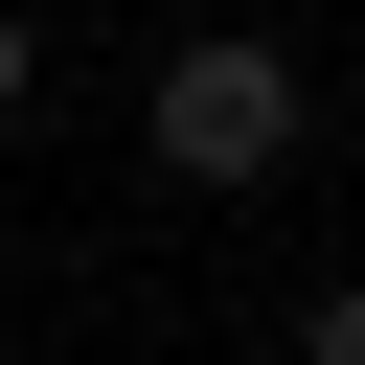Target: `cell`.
Wrapping results in <instances>:
<instances>
[{
  "label": "cell",
  "mask_w": 365,
  "mask_h": 365,
  "mask_svg": "<svg viewBox=\"0 0 365 365\" xmlns=\"http://www.w3.org/2000/svg\"><path fill=\"white\" fill-rule=\"evenodd\" d=\"M23 91H46V23H23V0H0V114H23Z\"/></svg>",
  "instance_id": "cell-3"
},
{
  "label": "cell",
  "mask_w": 365,
  "mask_h": 365,
  "mask_svg": "<svg viewBox=\"0 0 365 365\" xmlns=\"http://www.w3.org/2000/svg\"><path fill=\"white\" fill-rule=\"evenodd\" d=\"M297 365H365V274H342V297H297Z\"/></svg>",
  "instance_id": "cell-2"
},
{
  "label": "cell",
  "mask_w": 365,
  "mask_h": 365,
  "mask_svg": "<svg viewBox=\"0 0 365 365\" xmlns=\"http://www.w3.org/2000/svg\"><path fill=\"white\" fill-rule=\"evenodd\" d=\"M137 137H160V182H274V160H297V46H251V23L160 46Z\"/></svg>",
  "instance_id": "cell-1"
}]
</instances>
